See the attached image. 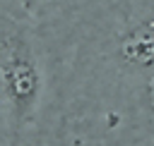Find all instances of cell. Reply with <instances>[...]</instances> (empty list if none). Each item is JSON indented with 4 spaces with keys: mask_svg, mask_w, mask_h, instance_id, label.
<instances>
[{
    "mask_svg": "<svg viewBox=\"0 0 154 146\" xmlns=\"http://www.w3.org/2000/svg\"><path fill=\"white\" fill-rule=\"evenodd\" d=\"M36 24L65 144L128 146L154 134V0H70Z\"/></svg>",
    "mask_w": 154,
    "mask_h": 146,
    "instance_id": "1",
    "label": "cell"
},
{
    "mask_svg": "<svg viewBox=\"0 0 154 146\" xmlns=\"http://www.w3.org/2000/svg\"><path fill=\"white\" fill-rule=\"evenodd\" d=\"M46 96L51 65L38 24L14 10H0V122L17 144L38 129Z\"/></svg>",
    "mask_w": 154,
    "mask_h": 146,
    "instance_id": "2",
    "label": "cell"
},
{
    "mask_svg": "<svg viewBox=\"0 0 154 146\" xmlns=\"http://www.w3.org/2000/svg\"><path fill=\"white\" fill-rule=\"evenodd\" d=\"M55 2L58 0H14V7H17L19 14L38 22L41 14H43V10H51V5H55Z\"/></svg>",
    "mask_w": 154,
    "mask_h": 146,
    "instance_id": "3",
    "label": "cell"
},
{
    "mask_svg": "<svg viewBox=\"0 0 154 146\" xmlns=\"http://www.w3.org/2000/svg\"><path fill=\"white\" fill-rule=\"evenodd\" d=\"M0 146H17V139L12 136V132L0 122Z\"/></svg>",
    "mask_w": 154,
    "mask_h": 146,
    "instance_id": "4",
    "label": "cell"
},
{
    "mask_svg": "<svg viewBox=\"0 0 154 146\" xmlns=\"http://www.w3.org/2000/svg\"><path fill=\"white\" fill-rule=\"evenodd\" d=\"M128 146H154V134H152V136H147V139H142V141H135V144H128Z\"/></svg>",
    "mask_w": 154,
    "mask_h": 146,
    "instance_id": "5",
    "label": "cell"
}]
</instances>
